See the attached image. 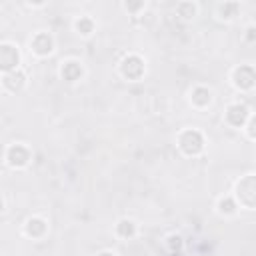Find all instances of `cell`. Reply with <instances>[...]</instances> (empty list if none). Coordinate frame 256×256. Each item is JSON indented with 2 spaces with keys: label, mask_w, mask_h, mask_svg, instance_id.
Segmentation results:
<instances>
[{
  "label": "cell",
  "mask_w": 256,
  "mask_h": 256,
  "mask_svg": "<svg viewBox=\"0 0 256 256\" xmlns=\"http://www.w3.org/2000/svg\"><path fill=\"white\" fill-rule=\"evenodd\" d=\"M236 196L242 206L246 208H256V176H244L238 186H236Z\"/></svg>",
  "instance_id": "6da1fadb"
},
{
  "label": "cell",
  "mask_w": 256,
  "mask_h": 256,
  "mask_svg": "<svg viewBox=\"0 0 256 256\" xmlns=\"http://www.w3.org/2000/svg\"><path fill=\"white\" fill-rule=\"evenodd\" d=\"M178 144H180V148H182V152H184V154H188V156H196V154L202 150L204 140H202L200 132H196V130H186V132H182V134H180Z\"/></svg>",
  "instance_id": "7a4b0ae2"
},
{
  "label": "cell",
  "mask_w": 256,
  "mask_h": 256,
  "mask_svg": "<svg viewBox=\"0 0 256 256\" xmlns=\"http://www.w3.org/2000/svg\"><path fill=\"white\" fill-rule=\"evenodd\" d=\"M234 84L238 88H252L256 84V70L252 66H240L234 70Z\"/></svg>",
  "instance_id": "3957f363"
},
{
  "label": "cell",
  "mask_w": 256,
  "mask_h": 256,
  "mask_svg": "<svg viewBox=\"0 0 256 256\" xmlns=\"http://www.w3.org/2000/svg\"><path fill=\"white\" fill-rule=\"evenodd\" d=\"M122 74L126 78H138L142 72H144V62L138 58V56H126L122 60V66H120Z\"/></svg>",
  "instance_id": "277c9868"
},
{
  "label": "cell",
  "mask_w": 256,
  "mask_h": 256,
  "mask_svg": "<svg viewBox=\"0 0 256 256\" xmlns=\"http://www.w3.org/2000/svg\"><path fill=\"white\" fill-rule=\"evenodd\" d=\"M18 64V50L12 44H2L0 46V66L4 72L12 70Z\"/></svg>",
  "instance_id": "5b68a950"
},
{
  "label": "cell",
  "mask_w": 256,
  "mask_h": 256,
  "mask_svg": "<svg viewBox=\"0 0 256 256\" xmlns=\"http://www.w3.org/2000/svg\"><path fill=\"white\" fill-rule=\"evenodd\" d=\"M52 46H54V42H52L50 34H46V32H38V34L32 38V50H34L36 54H40V56L50 54V52H52Z\"/></svg>",
  "instance_id": "8992f818"
},
{
  "label": "cell",
  "mask_w": 256,
  "mask_h": 256,
  "mask_svg": "<svg viewBox=\"0 0 256 256\" xmlns=\"http://www.w3.org/2000/svg\"><path fill=\"white\" fill-rule=\"evenodd\" d=\"M6 158H8V162H10L12 166H24V164L28 162V158H30V152H28V148H24L22 144H14V146L8 148Z\"/></svg>",
  "instance_id": "52a82bcc"
},
{
  "label": "cell",
  "mask_w": 256,
  "mask_h": 256,
  "mask_svg": "<svg viewBox=\"0 0 256 256\" xmlns=\"http://www.w3.org/2000/svg\"><path fill=\"white\" fill-rule=\"evenodd\" d=\"M226 118H228V122L232 126H242L246 122V118H248V108L244 104H232L228 108V112H226Z\"/></svg>",
  "instance_id": "ba28073f"
},
{
  "label": "cell",
  "mask_w": 256,
  "mask_h": 256,
  "mask_svg": "<svg viewBox=\"0 0 256 256\" xmlns=\"http://www.w3.org/2000/svg\"><path fill=\"white\" fill-rule=\"evenodd\" d=\"M24 84V74L22 72H6L4 74V86L10 88V90H18L20 86Z\"/></svg>",
  "instance_id": "9c48e42d"
},
{
  "label": "cell",
  "mask_w": 256,
  "mask_h": 256,
  "mask_svg": "<svg viewBox=\"0 0 256 256\" xmlns=\"http://www.w3.org/2000/svg\"><path fill=\"white\" fill-rule=\"evenodd\" d=\"M80 74H82V66H80L78 62H66L64 68H62V76H64L66 80H70V82L78 80Z\"/></svg>",
  "instance_id": "30bf717a"
},
{
  "label": "cell",
  "mask_w": 256,
  "mask_h": 256,
  "mask_svg": "<svg viewBox=\"0 0 256 256\" xmlns=\"http://www.w3.org/2000/svg\"><path fill=\"white\" fill-rule=\"evenodd\" d=\"M210 98H212V96H210V90H208V88H202V86H200V88H194V90H192V102H194L196 106H206V104L210 102Z\"/></svg>",
  "instance_id": "8fae6325"
},
{
  "label": "cell",
  "mask_w": 256,
  "mask_h": 256,
  "mask_svg": "<svg viewBox=\"0 0 256 256\" xmlns=\"http://www.w3.org/2000/svg\"><path fill=\"white\" fill-rule=\"evenodd\" d=\"M44 230H46V224H44V220H40V218H30L28 224H26V232H28L30 236H42Z\"/></svg>",
  "instance_id": "7c38bea8"
},
{
  "label": "cell",
  "mask_w": 256,
  "mask_h": 256,
  "mask_svg": "<svg viewBox=\"0 0 256 256\" xmlns=\"http://www.w3.org/2000/svg\"><path fill=\"white\" fill-rule=\"evenodd\" d=\"M116 230H118L120 236L128 238V236H132V234H134V222H130V220H122V222L118 224Z\"/></svg>",
  "instance_id": "4fadbf2b"
},
{
  "label": "cell",
  "mask_w": 256,
  "mask_h": 256,
  "mask_svg": "<svg viewBox=\"0 0 256 256\" xmlns=\"http://www.w3.org/2000/svg\"><path fill=\"white\" fill-rule=\"evenodd\" d=\"M236 10H238V4H236V2H226V4L218 6V12L222 14V18H232V16H236Z\"/></svg>",
  "instance_id": "5bb4252c"
},
{
  "label": "cell",
  "mask_w": 256,
  "mask_h": 256,
  "mask_svg": "<svg viewBox=\"0 0 256 256\" xmlns=\"http://www.w3.org/2000/svg\"><path fill=\"white\" fill-rule=\"evenodd\" d=\"M178 14H180V16H184V18H190V16H194V14H196V6H194V4H190V2H182V4L178 6Z\"/></svg>",
  "instance_id": "9a60e30c"
},
{
  "label": "cell",
  "mask_w": 256,
  "mask_h": 256,
  "mask_svg": "<svg viewBox=\"0 0 256 256\" xmlns=\"http://www.w3.org/2000/svg\"><path fill=\"white\" fill-rule=\"evenodd\" d=\"M76 30L80 34H90L92 32V20L90 18H80L76 20Z\"/></svg>",
  "instance_id": "2e32d148"
},
{
  "label": "cell",
  "mask_w": 256,
  "mask_h": 256,
  "mask_svg": "<svg viewBox=\"0 0 256 256\" xmlns=\"http://www.w3.org/2000/svg\"><path fill=\"white\" fill-rule=\"evenodd\" d=\"M234 202L230 200V198H224V200H220V212H226V214H232L234 212Z\"/></svg>",
  "instance_id": "e0dca14e"
},
{
  "label": "cell",
  "mask_w": 256,
  "mask_h": 256,
  "mask_svg": "<svg viewBox=\"0 0 256 256\" xmlns=\"http://www.w3.org/2000/svg\"><path fill=\"white\" fill-rule=\"evenodd\" d=\"M248 134H250V138H256V118H252L248 124Z\"/></svg>",
  "instance_id": "ac0fdd59"
},
{
  "label": "cell",
  "mask_w": 256,
  "mask_h": 256,
  "mask_svg": "<svg viewBox=\"0 0 256 256\" xmlns=\"http://www.w3.org/2000/svg\"><path fill=\"white\" fill-rule=\"evenodd\" d=\"M142 6H144L142 2H140V4H124L126 10H138V8H142Z\"/></svg>",
  "instance_id": "d6986e66"
},
{
  "label": "cell",
  "mask_w": 256,
  "mask_h": 256,
  "mask_svg": "<svg viewBox=\"0 0 256 256\" xmlns=\"http://www.w3.org/2000/svg\"><path fill=\"white\" fill-rule=\"evenodd\" d=\"M246 32H248V40H254V38H256V28H254V26H250Z\"/></svg>",
  "instance_id": "ffe728a7"
},
{
  "label": "cell",
  "mask_w": 256,
  "mask_h": 256,
  "mask_svg": "<svg viewBox=\"0 0 256 256\" xmlns=\"http://www.w3.org/2000/svg\"><path fill=\"white\" fill-rule=\"evenodd\" d=\"M98 256H116L114 252H102V254H98Z\"/></svg>",
  "instance_id": "44dd1931"
}]
</instances>
